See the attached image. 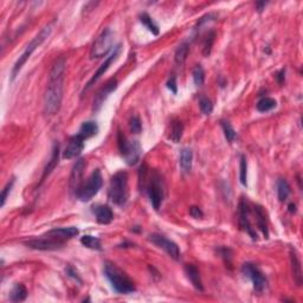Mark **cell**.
I'll use <instances>...</instances> for the list:
<instances>
[{"mask_svg": "<svg viewBox=\"0 0 303 303\" xmlns=\"http://www.w3.org/2000/svg\"><path fill=\"white\" fill-rule=\"evenodd\" d=\"M66 60L60 57L52 64L50 70L49 83L44 94V112L49 116H53L60 112L63 101L64 75H65Z\"/></svg>", "mask_w": 303, "mask_h": 303, "instance_id": "obj_1", "label": "cell"}, {"mask_svg": "<svg viewBox=\"0 0 303 303\" xmlns=\"http://www.w3.org/2000/svg\"><path fill=\"white\" fill-rule=\"evenodd\" d=\"M103 273L111 283L112 288L117 294H130L136 290L135 284L129 276L112 262L104 263Z\"/></svg>", "mask_w": 303, "mask_h": 303, "instance_id": "obj_2", "label": "cell"}, {"mask_svg": "<svg viewBox=\"0 0 303 303\" xmlns=\"http://www.w3.org/2000/svg\"><path fill=\"white\" fill-rule=\"evenodd\" d=\"M52 29H53V24H48V25H45L44 28H43L42 30L39 31V33L37 34V36L34 37V38L32 39V41L29 43L28 45H26L24 52L21 53V55L19 56V58H18V61L16 62L15 65H13L12 71H11V82L15 81L16 77H17V75L19 74L21 68L24 66V64L28 62L29 58H30L32 56V53H33L34 51L37 50V48L41 47L43 43H44L48 38H49L51 32H52Z\"/></svg>", "mask_w": 303, "mask_h": 303, "instance_id": "obj_3", "label": "cell"}, {"mask_svg": "<svg viewBox=\"0 0 303 303\" xmlns=\"http://www.w3.org/2000/svg\"><path fill=\"white\" fill-rule=\"evenodd\" d=\"M144 190H146L148 194L153 208L155 211H159L165 198V181L159 171L149 170L148 178H147Z\"/></svg>", "mask_w": 303, "mask_h": 303, "instance_id": "obj_4", "label": "cell"}, {"mask_svg": "<svg viewBox=\"0 0 303 303\" xmlns=\"http://www.w3.org/2000/svg\"><path fill=\"white\" fill-rule=\"evenodd\" d=\"M128 197H129L128 174L123 171H120L112 176L108 187V198L115 205L123 206L127 203Z\"/></svg>", "mask_w": 303, "mask_h": 303, "instance_id": "obj_5", "label": "cell"}, {"mask_svg": "<svg viewBox=\"0 0 303 303\" xmlns=\"http://www.w3.org/2000/svg\"><path fill=\"white\" fill-rule=\"evenodd\" d=\"M117 146H119V151L121 153L122 158L127 165L134 166L139 162L142 154V148L140 142L136 140H127L122 131L119 130L117 134Z\"/></svg>", "mask_w": 303, "mask_h": 303, "instance_id": "obj_6", "label": "cell"}, {"mask_svg": "<svg viewBox=\"0 0 303 303\" xmlns=\"http://www.w3.org/2000/svg\"><path fill=\"white\" fill-rule=\"evenodd\" d=\"M112 45H114V32L109 28L104 29L91 47L90 58L98 60L104 57L112 50Z\"/></svg>", "mask_w": 303, "mask_h": 303, "instance_id": "obj_7", "label": "cell"}, {"mask_svg": "<svg viewBox=\"0 0 303 303\" xmlns=\"http://www.w3.org/2000/svg\"><path fill=\"white\" fill-rule=\"evenodd\" d=\"M102 185H103V178H102V173L100 170H95L93 173L90 174L89 178L87 179V181L83 182L81 190H80L79 195H77V199H80L81 202H89L93 199L98 191L101 190Z\"/></svg>", "mask_w": 303, "mask_h": 303, "instance_id": "obj_8", "label": "cell"}, {"mask_svg": "<svg viewBox=\"0 0 303 303\" xmlns=\"http://www.w3.org/2000/svg\"><path fill=\"white\" fill-rule=\"evenodd\" d=\"M242 272L244 276L250 278L251 282H253L254 289L257 293H262V291L265 290V288L268 287V280L256 265L249 262L244 263L242 265Z\"/></svg>", "mask_w": 303, "mask_h": 303, "instance_id": "obj_9", "label": "cell"}, {"mask_svg": "<svg viewBox=\"0 0 303 303\" xmlns=\"http://www.w3.org/2000/svg\"><path fill=\"white\" fill-rule=\"evenodd\" d=\"M148 240L158 246L159 249L165 251L170 257H172L175 261L180 259V249H179L178 244L174 243L173 240L168 239L165 236L160 235V233H152L148 236Z\"/></svg>", "mask_w": 303, "mask_h": 303, "instance_id": "obj_10", "label": "cell"}, {"mask_svg": "<svg viewBox=\"0 0 303 303\" xmlns=\"http://www.w3.org/2000/svg\"><path fill=\"white\" fill-rule=\"evenodd\" d=\"M64 242L62 240L56 239V238L51 237L49 235H43L39 238L36 239H31L25 242V245L28 248L33 249V250H41V251H52V250H58L64 246Z\"/></svg>", "mask_w": 303, "mask_h": 303, "instance_id": "obj_11", "label": "cell"}, {"mask_svg": "<svg viewBox=\"0 0 303 303\" xmlns=\"http://www.w3.org/2000/svg\"><path fill=\"white\" fill-rule=\"evenodd\" d=\"M85 166H87V161L84 159L81 158V159L77 160L74 167H72L70 178H69V190H70L71 194L76 198L79 195L83 182H84L83 181V174H84Z\"/></svg>", "mask_w": 303, "mask_h": 303, "instance_id": "obj_12", "label": "cell"}, {"mask_svg": "<svg viewBox=\"0 0 303 303\" xmlns=\"http://www.w3.org/2000/svg\"><path fill=\"white\" fill-rule=\"evenodd\" d=\"M121 47L122 45L121 44H117L116 47L114 48V49H112V53L111 55H109V57L107 58L106 61H104V63L102 64V65L100 66V68L97 69V71L95 72V75H94L93 77H91L90 79V81L87 83V85H85V88H84V90H83V93L82 94H84L85 91H88L90 89L91 87H93L94 84H95L96 82L98 81V80L101 79V76H103L104 74H106L107 72V70H108L109 69V66L112 65V63L114 61H116V58L119 57V55H120V51H121Z\"/></svg>", "mask_w": 303, "mask_h": 303, "instance_id": "obj_13", "label": "cell"}, {"mask_svg": "<svg viewBox=\"0 0 303 303\" xmlns=\"http://www.w3.org/2000/svg\"><path fill=\"white\" fill-rule=\"evenodd\" d=\"M117 89V80L116 79H111L103 87L98 90V93L96 94L95 98L93 102V111L98 112L101 109V107L103 106L104 101L108 98V96L111 95L112 91Z\"/></svg>", "mask_w": 303, "mask_h": 303, "instance_id": "obj_14", "label": "cell"}, {"mask_svg": "<svg viewBox=\"0 0 303 303\" xmlns=\"http://www.w3.org/2000/svg\"><path fill=\"white\" fill-rule=\"evenodd\" d=\"M84 139H82L79 134L76 135L71 136L69 139L68 144L66 147L64 148L63 152V158L64 159H74V158H77L81 155V153L84 148Z\"/></svg>", "mask_w": 303, "mask_h": 303, "instance_id": "obj_15", "label": "cell"}, {"mask_svg": "<svg viewBox=\"0 0 303 303\" xmlns=\"http://www.w3.org/2000/svg\"><path fill=\"white\" fill-rule=\"evenodd\" d=\"M238 214H239L238 222H239L240 229L244 230V231H245L246 233H249V235H250V237L253 238L254 240H257V233L255 232L254 227L251 226L250 221H249L248 203L244 200V198H242V200L239 202V210H238Z\"/></svg>", "mask_w": 303, "mask_h": 303, "instance_id": "obj_16", "label": "cell"}, {"mask_svg": "<svg viewBox=\"0 0 303 303\" xmlns=\"http://www.w3.org/2000/svg\"><path fill=\"white\" fill-rule=\"evenodd\" d=\"M80 230L77 227L70 226V227H58V229H52L50 231L47 232V235L51 236V237L56 238V239L62 240V242L65 243L66 240L71 239V238L79 236Z\"/></svg>", "mask_w": 303, "mask_h": 303, "instance_id": "obj_17", "label": "cell"}, {"mask_svg": "<svg viewBox=\"0 0 303 303\" xmlns=\"http://www.w3.org/2000/svg\"><path fill=\"white\" fill-rule=\"evenodd\" d=\"M290 264H291V272H293V278L295 283L299 287L302 286L303 283V275H302V265L301 261L299 258V255L295 249H290Z\"/></svg>", "mask_w": 303, "mask_h": 303, "instance_id": "obj_18", "label": "cell"}, {"mask_svg": "<svg viewBox=\"0 0 303 303\" xmlns=\"http://www.w3.org/2000/svg\"><path fill=\"white\" fill-rule=\"evenodd\" d=\"M94 213H95L96 221L98 224L108 225L114 219V213L108 205H97L94 206Z\"/></svg>", "mask_w": 303, "mask_h": 303, "instance_id": "obj_19", "label": "cell"}, {"mask_svg": "<svg viewBox=\"0 0 303 303\" xmlns=\"http://www.w3.org/2000/svg\"><path fill=\"white\" fill-rule=\"evenodd\" d=\"M185 273H186L187 278H189L190 282L192 283V286L194 287L197 290L203 291L204 286L202 282V277H200V272L198 270V268L194 264H186L184 267Z\"/></svg>", "mask_w": 303, "mask_h": 303, "instance_id": "obj_20", "label": "cell"}, {"mask_svg": "<svg viewBox=\"0 0 303 303\" xmlns=\"http://www.w3.org/2000/svg\"><path fill=\"white\" fill-rule=\"evenodd\" d=\"M58 160H60V144H58V142H55V144H53L52 147V154H51L50 160L48 161L47 166H45L44 168V172H43L41 179L42 182L44 181V179L47 178L48 175H50L53 170H55L56 166L58 165Z\"/></svg>", "mask_w": 303, "mask_h": 303, "instance_id": "obj_21", "label": "cell"}, {"mask_svg": "<svg viewBox=\"0 0 303 303\" xmlns=\"http://www.w3.org/2000/svg\"><path fill=\"white\" fill-rule=\"evenodd\" d=\"M255 214H256V223L258 229L261 230L265 238H269V230H268V222H267V214H265L264 208L261 205L254 206Z\"/></svg>", "mask_w": 303, "mask_h": 303, "instance_id": "obj_22", "label": "cell"}, {"mask_svg": "<svg viewBox=\"0 0 303 303\" xmlns=\"http://www.w3.org/2000/svg\"><path fill=\"white\" fill-rule=\"evenodd\" d=\"M193 152L190 148H182L180 152V168L184 174H190L192 171Z\"/></svg>", "mask_w": 303, "mask_h": 303, "instance_id": "obj_23", "label": "cell"}, {"mask_svg": "<svg viewBox=\"0 0 303 303\" xmlns=\"http://www.w3.org/2000/svg\"><path fill=\"white\" fill-rule=\"evenodd\" d=\"M28 297V289L21 283H17L13 286L10 291V301L12 302H23Z\"/></svg>", "mask_w": 303, "mask_h": 303, "instance_id": "obj_24", "label": "cell"}, {"mask_svg": "<svg viewBox=\"0 0 303 303\" xmlns=\"http://www.w3.org/2000/svg\"><path fill=\"white\" fill-rule=\"evenodd\" d=\"M98 131V126L95 121H87L84 123H82L81 128L79 130V135L81 136L84 140H88V139L93 138L94 135H96Z\"/></svg>", "mask_w": 303, "mask_h": 303, "instance_id": "obj_25", "label": "cell"}, {"mask_svg": "<svg viewBox=\"0 0 303 303\" xmlns=\"http://www.w3.org/2000/svg\"><path fill=\"white\" fill-rule=\"evenodd\" d=\"M182 134H184V125H182V122L180 120H173L172 125H171L170 139L174 144H178L181 140Z\"/></svg>", "mask_w": 303, "mask_h": 303, "instance_id": "obj_26", "label": "cell"}, {"mask_svg": "<svg viewBox=\"0 0 303 303\" xmlns=\"http://www.w3.org/2000/svg\"><path fill=\"white\" fill-rule=\"evenodd\" d=\"M291 189L289 182L286 179L281 178L277 180V197L280 202H286L288 199L289 194H290Z\"/></svg>", "mask_w": 303, "mask_h": 303, "instance_id": "obj_27", "label": "cell"}, {"mask_svg": "<svg viewBox=\"0 0 303 303\" xmlns=\"http://www.w3.org/2000/svg\"><path fill=\"white\" fill-rule=\"evenodd\" d=\"M189 52H190L189 43L187 42L181 43L178 47V49H176L175 53H174V61H175V63L178 64V65H182V64L185 63V61H186L187 56H189Z\"/></svg>", "mask_w": 303, "mask_h": 303, "instance_id": "obj_28", "label": "cell"}, {"mask_svg": "<svg viewBox=\"0 0 303 303\" xmlns=\"http://www.w3.org/2000/svg\"><path fill=\"white\" fill-rule=\"evenodd\" d=\"M81 243L85 246V248L91 249V250H97V251L102 250L101 240L98 239L97 237H94V236H90V235L83 236V237L81 238Z\"/></svg>", "mask_w": 303, "mask_h": 303, "instance_id": "obj_29", "label": "cell"}, {"mask_svg": "<svg viewBox=\"0 0 303 303\" xmlns=\"http://www.w3.org/2000/svg\"><path fill=\"white\" fill-rule=\"evenodd\" d=\"M277 106V102L273 100L271 97H262L261 100L257 102L256 108L259 112H267L272 111L273 108H276Z\"/></svg>", "mask_w": 303, "mask_h": 303, "instance_id": "obj_30", "label": "cell"}, {"mask_svg": "<svg viewBox=\"0 0 303 303\" xmlns=\"http://www.w3.org/2000/svg\"><path fill=\"white\" fill-rule=\"evenodd\" d=\"M140 21L148 29V31H151L154 36H158L159 34V26L154 23V20L152 19L151 16L148 13H142L140 15Z\"/></svg>", "mask_w": 303, "mask_h": 303, "instance_id": "obj_31", "label": "cell"}, {"mask_svg": "<svg viewBox=\"0 0 303 303\" xmlns=\"http://www.w3.org/2000/svg\"><path fill=\"white\" fill-rule=\"evenodd\" d=\"M221 126L223 128V131H224L225 139H226L227 142L232 144V142L237 139V133H236V130L233 129L231 123H230L229 121H225V120H222Z\"/></svg>", "mask_w": 303, "mask_h": 303, "instance_id": "obj_32", "label": "cell"}, {"mask_svg": "<svg viewBox=\"0 0 303 303\" xmlns=\"http://www.w3.org/2000/svg\"><path fill=\"white\" fill-rule=\"evenodd\" d=\"M216 41V32L210 31L207 33V36L204 39V44H203V55L205 57H208L211 55V51H212L213 43Z\"/></svg>", "mask_w": 303, "mask_h": 303, "instance_id": "obj_33", "label": "cell"}, {"mask_svg": "<svg viewBox=\"0 0 303 303\" xmlns=\"http://www.w3.org/2000/svg\"><path fill=\"white\" fill-rule=\"evenodd\" d=\"M239 181L243 186H248V161H246V158L244 155L240 157Z\"/></svg>", "mask_w": 303, "mask_h": 303, "instance_id": "obj_34", "label": "cell"}, {"mask_svg": "<svg viewBox=\"0 0 303 303\" xmlns=\"http://www.w3.org/2000/svg\"><path fill=\"white\" fill-rule=\"evenodd\" d=\"M193 81L197 87H202L205 82V71H204L202 65H195L193 69Z\"/></svg>", "mask_w": 303, "mask_h": 303, "instance_id": "obj_35", "label": "cell"}, {"mask_svg": "<svg viewBox=\"0 0 303 303\" xmlns=\"http://www.w3.org/2000/svg\"><path fill=\"white\" fill-rule=\"evenodd\" d=\"M199 107L200 111L204 115H210L211 112H213V103L210 98L205 97V96H202L199 100Z\"/></svg>", "mask_w": 303, "mask_h": 303, "instance_id": "obj_36", "label": "cell"}, {"mask_svg": "<svg viewBox=\"0 0 303 303\" xmlns=\"http://www.w3.org/2000/svg\"><path fill=\"white\" fill-rule=\"evenodd\" d=\"M15 182H16L15 178L11 179V180L6 184V186L4 187V190H2V192H1V198H0V199H1V207H4V206H5V203H6L7 197H9V194L11 193V191H12L13 185H15Z\"/></svg>", "mask_w": 303, "mask_h": 303, "instance_id": "obj_37", "label": "cell"}, {"mask_svg": "<svg viewBox=\"0 0 303 303\" xmlns=\"http://www.w3.org/2000/svg\"><path fill=\"white\" fill-rule=\"evenodd\" d=\"M129 127L133 134H140L142 130V125L140 119L138 116H133L129 120Z\"/></svg>", "mask_w": 303, "mask_h": 303, "instance_id": "obj_38", "label": "cell"}, {"mask_svg": "<svg viewBox=\"0 0 303 303\" xmlns=\"http://www.w3.org/2000/svg\"><path fill=\"white\" fill-rule=\"evenodd\" d=\"M219 254L222 255V257L224 258V261L226 264H231V255H232L231 249L222 248V249H219Z\"/></svg>", "mask_w": 303, "mask_h": 303, "instance_id": "obj_39", "label": "cell"}, {"mask_svg": "<svg viewBox=\"0 0 303 303\" xmlns=\"http://www.w3.org/2000/svg\"><path fill=\"white\" fill-rule=\"evenodd\" d=\"M190 216L194 219H202L204 217V213L198 206H191L190 207Z\"/></svg>", "mask_w": 303, "mask_h": 303, "instance_id": "obj_40", "label": "cell"}, {"mask_svg": "<svg viewBox=\"0 0 303 303\" xmlns=\"http://www.w3.org/2000/svg\"><path fill=\"white\" fill-rule=\"evenodd\" d=\"M66 275H68L69 277L74 278V280L76 281V282H79L80 284H82V280H81V277H80V275L76 271H75L74 268L70 267V265H69V267L66 268Z\"/></svg>", "mask_w": 303, "mask_h": 303, "instance_id": "obj_41", "label": "cell"}, {"mask_svg": "<svg viewBox=\"0 0 303 303\" xmlns=\"http://www.w3.org/2000/svg\"><path fill=\"white\" fill-rule=\"evenodd\" d=\"M167 88L170 89L172 93L175 95L176 93H178V85H176V79L175 76H172L170 77V80L167 81Z\"/></svg>", "mask_w": 303, "mask_h": 303, "instance_id": "obj_42", "label": "cell"}, {"mask_svg": "<svg viewBox=\"0 0 303 303\" xmlns=\"http://www.w3.org/2000/svg\"><path fill=\"white\" fill-rule=\"evenodd\" d=\"M276 81L278 82V84H283L286 81V69H281L280 71L276 74Z\"/></svg>", "mask_w": 303, "mask_h": 303, "instance_id": "obj_43", "label": "cell"}, {"mask_svg": "<svg viewBox=\"0 0 303 303\" xmlns=\"http://www.w3.org/2000/svg\"><path fill=\"white\" fill-rule=\"evenodd\" d=\"M267 5H268V2H265V1H258V2H256L257 11H258V12H262V11L264 10V7L267 6Z\"/></svg>", "mask_w": 303, "mask_h": 303, "instance_id": "obj_44", "label": "cell"}, {"mask_svg": "<svg viewBox=\"0 0 303 303\" xmlns=\"http://www.w3.org/2000/svg\"><path fill=\"white\" fill-rule=\"evenodd\" d=\"M288 208H289V212H290V213H296V205H295L294 203L289 204Z\"/></svg>", "mask_w": 303, "mask_h": 303, "instance_id": "obj_45", "label": "cell"}]
</instances>
